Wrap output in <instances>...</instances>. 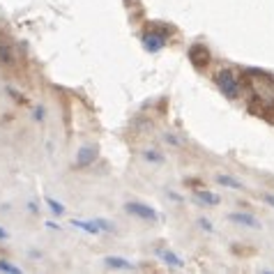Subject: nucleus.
Returning <instances> with one entry per match:
<instances>
[{"label": "nucleus", "instance_id": "f257e3e1", "mask_svg": "<svg viewBox=\"0 0 274 274\" xmlns=\"http://www.w3.org/2000/svg\"><path fill=\"white\" fill-rule=\"evenodd\" d=\"M247 85L256 102H260L265 109H274V78L258 74V71H249Z\"/></svg>", "mask_w": 274, "mask_h": 274}, {"label": "nucleus", "instance_id": "6e6552de", "mask_svg": "<svg viewBox=\"0 0 274 274\" xmlns=\"http://www.w3.org/2000/svg\"><path fill=\"white\" fill-rule=\"evenodd\" d=\"M157 256H159L166 265H170V267H182V265H185V263H182V258H177L175 253L168 251V249H159V251H157Z\"/></svg>", "mask_w": 274, "mask_h": 274}, {"label": "nucleus", "instance_id": "4468645a", "mask_svg": "<svg viewBox=\"0 0 274 274\" xmlns=\"http://www.w3.org/2000/svg\"><path fill=\"white\" fill-rule=\"evenodd\" d=\"M46 203H49V208L51 210H53V212L55 214H62V212H65V208H62V203H58V201H53V198H46Z\"/></svg>", "mask_w": 274, "mask_h": 274}, {"label": "nucleus", "instance_id": "dca6fc26", "mask_svg": "<svg viewBox=\"0 0 274 274\" xmlns=\"http://www.w3.org/2000/svg\"><path fill=\"white\" fill-rule=\"evenodd\" d=\"M263 201H265L267 205H272V208H274V194H263Z\"/></svg>", "mask_w": 274, "mask_h": 274}, {"label": "nucleus", "instance_id": "f8f14e48", "mask_svg": "<svg viewBox=\"0 0 274 274\" xmlns=\"http://www.w3.org/2000/svg\"><path fill=\"white\" fill-rule=\"evenodd\" d=\"M217 182L224 187H230V189H242V185L235 180V177H230V175H217Z\"/></svg>", "mask_w": 274, "mask_h": 274}, {"label": "nucleus", "instance_id": "9d476101", "mask_svg": "<svg viewBox=\"0 0 274 274\" xmlns=\"http://www.w3.org/2000/svg\"><path fill=\"white\" fill-rule=\"evenodd\" d=\"M109 267H115V269H134V265L129 263V260H125V258H118V256H111L104 260Z\"/></svg>", "mask_w": 274, "mask_h": 274}, {"label": "nucleus", "instance_id": "20e7f679", "mask_svg": "<svg viewBox=\"0 0 274 274\" xmlns=\"http://www.w3.org/2000/svg\"><path fill=\"white\" fill-rule=\"evenodd\" d=\"M127 212L134 214V217H138V219L143 221H159V214L154 212L150 205H143V203H127Z\"/></svg>", "mask_w": 274, "mask_h": 274}, {"label": "nucleus", "instance_id": "f3484780", "mask_svg": "<svg viewBox=\"0 0 274 274\" xmlns=\"http://www.w3.org/2000/svg\"><path fill=\"white\" fill-rule=\"evenodd\" d=\"M0 58H5V60H10V51L3 46V42H0Z\"/></svg>", "mask_w": 274, "mask_h": 274}, {"label": "nucleus", "instance_id": "f03ea898", "mask_svg": "<svg viewBox=\"0 0 274 274\" xmlns=\"http://www.w3.org/2000/svg\"><path fill=\"white\" fill-rule=\"evenodd\" d=\"M217 83H219L221 93L228 99L240 97V78H237L233 71H219V74H217Z\"/></svg>", "mask_w": 274, "mask_h": 274}, {"label": "nucleus", "instance_id": "ddd939ff", "mask_svg": "<svg viewBox=\"0 0 274 274\" xmlns=\"http://www.w3.org/2000/svg\"><path fill=\"white\" fill-rule=\"evenodd\" d=\"M0 272L19 274V272H21V267H14V265H10V263H7V260H0Z\"/></svg>", "mask_w": 274, "mask_h": 274}, {"label": "nucleus", "instance_id": "2eb2a0df", "mask_svg": "<svg viewBox=\"0 0 274 274\" xmlns=\"http://www.w3.org/2000/svg\"><path fill=\"white\" fill-rule=\"evenodd\" d=\"M145 159H150V161H157V164H161V161H164V157H161V154H157L152 150V152H145Z\"/></svg>", "mask_w": 274, "mask_h": 274}, {"label": "nucleus", "instance_id": "39448f33", "mask_svg": "<svg viewBox=\"0 0 274 274\" xmlns=\"http://www.w3.org/2000/svg\"><path fill=\"white\" fill-rule=\"evenodd\" d=\"M228 219L233 221V224L247 226V228H260V221H258L253 214H247V212H233V214H228Z\"/></svg>", "mask_w": 274, "mask_h": 274}, {"label": "nucleus", "instance_id": "9b49d317", "mask_svg": "<svg viewBox=\"0 0 274 274\" xmlns=\"http://www.w3.org/2000/svg\"><path fill=\"white\" fill-rule=\"evenodd\" d=\"M71 226H76V228L85 230V233H93V235H97L99 230H102L97 224H95V221H76V219H74V221H71Z\"/></svg>", "mask_w": 274, "mask_h": 274}, {"label": "nucleus", "instance_id": "a211bd4d", "mask_svg": "<svg viewBox=\"0 0 274 274\" xmlns=\"http://www.w3.org/2000/svg\"><path fill=\"white\" fill-rule=\"evenodd\" d=\"M201 226H203V228H205V230H212V226H210V221H205V219H203V221H201Z\"/></svg>", "mask_w": 274, "mask_h": 274}, {"label": "nucleus", "instance_id": "6ab92c4d", "mask_svg": "<svg viewBox=\"0 0 274 274\" xmlns=\"http://www.w3.org/2000/svg\"><path fill=\"white\" fill-rule=\"evenodd\" d=\"M5 237H7V233L5 230H0V240H5Z\"/></svg>", "mask_w": 274, "mask_h": 274}, {"label": "nucleus", "instance_id": "1a4fd4ad", "mask_svg": "<svg viewBox=\"0 0 274 274\" xmlns=\"http://www.w3.org/2000/svg\"><path fill=\"white\" fill-rule=\"evenodd\" d=\"M194 196H196L198 203H205V205H219V196H217V194H210V192H201V189H196V192H194Z\"/></svg>", "mask_w": 274, "mask_h": 274}, {"label": "nucleus", "instance_id": "7ed1b4c3", "mask_svg": "<svg viewBox=\"0 0 274 274\" xmlns=\"http://www.w3.org/2000/svg\"><path fill=\"white\" fill-rule=\"evenodd\" d=\"M166 42H168V37H166L164 30H152V33L143 35V49L148 51V53H157V51H161L166 46Z\"/></svg>", "mask_w": 274, "mask_h": 274}, {"label": "nucleus", "instance_id": "0eeeda50", "mask_svg": "<svg viewBox=\"0 0 274 274\" xmlns=\"http://www.w3.org/2000/svg\"><path fill=\"white\" fill-rule=\"evenodd\" d=\"M95 157H97V152H95L93 148H83L76 157V166L78 168H85V166H90L95 161Z\"/></svg>", "mask_w": 274, "mask_h": 274}, {"label": "nucleus", "instance_id": "423d86ee", "mask_svg": "<svg viewBox=\"0 0 274 274\" xmlns=\"http://www.w3.org/2000/svg\"><path fill=\"white\" fill-rule=\"evenodd\" d=\"M189 55H192V60H194V65H208V51H205V46H201V44H196V46H192V51H189Z\"/></svg>", "mask_w": 274, "mask_h": 274}]
</instances>
